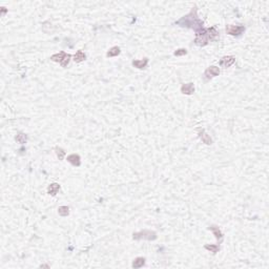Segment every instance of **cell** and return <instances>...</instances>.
I'll use <instances>...</instances> for the list:
<instances>
[{
    "label": "cell",
    "instance_id": "1",
    "mask_svg": "<svg viewBox=\"0 0 269 269\" xmlns=\"http://www.w3.org/2000/svg\"><path fill=\"white\" fill-rule=\"evenodd\" d=\"M51 59L55 62H59V63L62 65V67H65V66L68 64V62H70V55L66 54V53H64V52H60V53H58V54L53 55V56L51 57Z\"/></svg>",
    "mask_w": 269,
    "mask_h": 269
},
{
    "label": "cell",
    "instance_id": "2",
    "mask_svg": "<svg viewBox=\"0 0 269 269\" xmlns=\"http://www.w3.org/2000/svg\"><path fill=\"white\" fill-rule=\"evenodd\" d=\"M133 239L135 240H141V239H144V240H156L157 239V235L154 231H149V230H143L141 232H137L133 233Z\"/></svg>",
    "mask_w": 269,
    "mask_h": 269
},
{
    "label": "cell",
    "instance_id": "3",
    "mask_svg": "<svg viewBox=\"0 0 269 269\" xmlns=\"http://www.w3.org/2000/svg\"><path fill=\"white\" fill-rule=\"evenodd\" d=\"M244 31H245V27L242 26V25H227L226 26L227 34L232 35V36L241 35Z\"/></svg>",
    "mask_w": 269,
    "mask_h": 269
},
{
    "label": "cell",
    "instance_id": "4",
    "mask_svg": "<svg viewBox=\"0 0 269 269\" xmlns=\"http://www.w3.org/2000/svg\"><path fill=\"white\" fill-rule=\"evenodd\" d=\"M235 61V57L232 56H225L220 60V65L222 67H229L231 64H233Z\"/></svg>",
    "mask_w": 269,
    "mask_h": 269
},
{
    "label": "cell",
    "instance_id": "5",
    "mask_svg": "<svg viewBox=\"0 0 269 269\" xmlns=\"http://www.w3.org/2000/svg\"><path fill=\"white\" fill-rule=\"evenodd\" d=\"M219 74H220V68L217 67V66H210V67H208L205 70V76L208 79L215 77V76H219Z\"/></svg>",
    "mask_w": 269,
    "mask_h": 269
},
{
    "label": "cell",
    "instance_id": "6",
    "mask_svg": "<svg viewBox=\"0 0 269 269\" xmlns=\"http://www.w3.org/2000/svg\"><path fill=\"white\" fill-rule=\"evenodd\" d=\"M181 92L185 95H191L194 92H195V86L192 83H187V84H183L181 86Z\"/></svg>",
    "mask_w": 269,
    "mask_h": 269
},
{
    "label": "cell",
    "instance_id": "7",
    "mask_svg": "<svg viewBox=\"0 0 269 269\" xmlns=\"http://www.w3.org/2000/svg\"><path fill=\"white\" fill-rule=\"evenodd\" d=\"M66 160L68 161V162L72 164V165L74 166H79L80 164H81V161H80V157L78 156V155H70V156L67 157V159Z\"/></svg>",
    "mask_w": 269,
    "mask_h": 269
},
{
    "label": "cell",
    "instance_id": "8",
    "mask_svg": "<svg viewBox=\"0 0 269 269\" xmlns=\"http://www.w3.org/2000/svg\"><path fill=\"white\" fill-rule=\"evenodd\" d=\"M148 63V59L144 58V59H141V60H135L133 61V65L137 68H144L145 66L147 65Z\"/></svg>",
    "mask_w": 269,
    "mask_h": 269
},
{
    "label": "cell",
    "instance_id": "9",
    "mask_svg": "<svg viewBox=\"0 0 269 269\" xmlns=\"http://www.w3.org/2000/svg\"><path fill=\"white\" fill-rule=\"evenodd\" d=\"M59 189H60V185H59V184H57V183H53V184H51V185L48 186V192L50 194V195L55 196L57 192H58Z\"/></svg>",
    "mask_w": 269,
    "mask_h": 269
},
{
    "label": "cell",
    "instance_id": "10",
    "mask_svg": "<svg viewBox=\"0 0 269 269\" xmlns=\"http://www.w3.org/2000/svg\"><path fill=\"white\" fill-rule=\"evenodd\" d=\"M200 138H201V140L203 141L205 144H211V142H213V140H211V138L209 136H208L207 133H205V131L202 129V131H200Z\"/></svg>",
    "mask_w": 269,
    "mask_h": 269
},
{
    "label": "cell",
    "instance_id": "11",
    "mask_svg": "<svg viewBox=\"0 0 269 269\" xmlns=\"http://www.w3.org/2000/svg\"><path fill=\"white\" fill-rule=\"evenodd\" d=\"M206 34H207L208 39H213L218 36V31L215 26H213V27H210V29H206Z\"/></svg>",
    "mask_w": 269,
    "mask_h": 269
},
{
    "label": "cell",
    "instance_id": "12",
    "mask_svg": "<svg viewBox=\"0 0 269 269\" xmlns=\"http://www.w3.org/2000/svg\"><path fill=\"white\" fill-rule=\"evenodd\" d=\"M85 58H86L85 54H84V53L82 52V51H78V52L74 55V60H75V62H81V61H83V60H84Z\"/></svg>",
    "mask_w": 269,
    "mask_h": 269
},
{
    "label": "cell",
    "instance_id": "13",
    "mask_svg": "<svg viewBox=\"0 0 269 269\" xmlns=\"http://www.w3.org/2000/svg\"><path fill=\"white\" fill-rule=\"evenodd\" d=\"M209 229H210V230L213 231V235H215V237H217L218 240H221L222 237H223V235H222V232H221V230L219 229V227H217V226H211V227H209Z\"/></svg>",
    "mask_w": 269,
    "mask_h": 269
},
{
    "label": "cell",
    "instance_id": "14",
    "mask_svg": "<svg viewBox=\"0 0 269 269\" xmlns=\"http://www.w3.org/2000/svg\"><path fill=\"white\" fill-rule=\"evenodd\" d=\"M144 264H145V259L144 258H137L136 260L133 261V268H140V267H142Z\"/></svg>",
    "mask_w": 269,
    "mask_h": 269
},
{
    "label": "cell",
    "instance_id": "15",
    "mask_svg": "<svg viewBox=\"0 0 269 269\" xmlns=\"http://www.w3.org/2000/svg\"><path fill=\"white\" fill-rule=\"evenodd\" d=\"M58 213L60 215H62V217H66V215H68V213H70V208L67 207V206H60V207L58 208Z\"/></svg>",
    "mask_w": 269,
    "mask_h": 269
},
{
    "label": "cell",
    "instance_id": "16",
    "mask_svg": "<svg viewBox=\"0 0 269 269\" xmlns=\"http://www.w3.org/2000/svg\"><path fill=\"white\" fill-rule=\"evenodd\" d=\"M119 54H120V48H118V46H114V48H111L107 52V57H115V56H118Z\"/></svg>",
    "mask_w": 269,
    "mask_h": 269
},
{
    "label": "cell",
    "instance_id": "17",
    "mask_svg": "<svg viewBox=\"0 0 269 269\" xmlns=\"http://www.w3.org/2000/svg\"><path fill=\"white\" fill-rule=\"evenodd\" d=\"M205 248L207 249V250L210 251V252L215 253V252H218V251H219L220 247H219V245H206Z\"/></svg>",
    "mask_w": 269,
    "mask_h": 269
},
{
    "label": "cell",
    "instance_id": "18",
    "mask_svg": "<svg viewBox=\"0 0 269 269\" xmlns=\"http://www.w3.org/2000/svg\"><path fill=\"white\" fill-rule=\"evenodd\" d=\"M56 154H57V157L59 158V160H63L64 156H65V152L62 148H60V147H57L56 148Z\"/></svg>",
    "mask_w": 269,
    "mask_h": 269
},
{
    "label": "cell",
    "instance_id": "19",
    "mask_svg": "<svg viewBox=\"0 0 269 269\" xmlns=\"http://www.w3.org/2000/svg\"><path fill=\"white\" fill-rule=\"evenodd\" d=\"M16 140L18 141V142L20 143V144H23V143L26 142L27 138H26V136H25L24 133H19V135H17Z\"/></svg>",
    "mask_w": 269,
    "mask_h": 269
},
{
    "label": "cell",
    "instance_id": "20",
    "mask_svg": "<svg viewBox=\"0 0 269 269\" xmlns=\"http://www.w3.org/2000/svg\"><path fill=\"white\" fill-rule=\"evenodd\" d=\"M186 54H187V51L185 48H180V50L174 52V56H183V55H186Z\"/></svg>",
    "mask_w": 269,
    "mask_h": 269
}]
</instances>
